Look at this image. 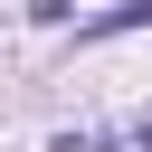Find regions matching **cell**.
I'll use <instances>...</instances> for the list:
<instances>
[{
  "label": "cell",
  "mask_w": 152,
  "mask_h": 152,
  "mask_svg": "<svg viewBox=\"0 0 152 152\" xmlns=\"http://www.w3.org/2000/svg\"><path fill=\"white\" fill-rule=\"evenodd\" d=\"M133 19H152V0H124V10H104V19H95V38H114V28H133Z\"/></svg>",
  "instance_id": "6da1fadb"
}]
</instances>
